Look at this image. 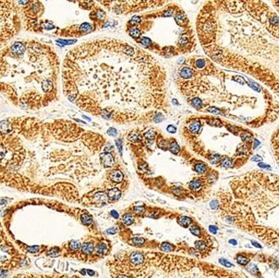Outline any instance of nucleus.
I'll return each mask as SVG.
<instances>
[{"label": "nucleus", "mask_w": 279, "mask_h": 278, "mask_svg": "<svg viewBox=\"0 0 279 278\" xmlns=\"http://www.w3.org/2000/svg\"><path fill=\"white\" fill-rule=\"evenodd\" d=\"M99 159H100V162L101 164L105 166V167H111L114 165L115 164V160L114 157L110 152H104L99 154Z\"/></svg>", "instance_id": "nucleus-1"}, {"label": "nucleus", "mask_w": 279, "mask_h": 278, "mask_svg": "<svg viewBox=\"0 0 279 278\" xmlns=\"http://www.w3.org/2000/svg\"><path fill=\"white\" fill-rule=\"evenodd\" d=\"M130 262L135 265V266H140L142 265L145 261L144 256L142 255V253L139 252V251H134L130 256Z\"/></svg>", "instance_id": "nucleus-2"}, {"label": "nucleus", "mask_w": 279, "mask_h": 278, "mask_svg": "<svg viewBox=\"0 0 279 278\" xmlns=\"http://www.w3.org/2000/svg\"><path fill=\"white\" fill-rule=\"evenodd\" d=\"M121 195V192L119 189L117 188H113L110 189L108 191V198L110 201H116L120 198Z\"/></svg>", "instance_id": "nucleus-3"}, {"label": "nucleus", "mask_w": 279, "mask_h": 278, "mask_svg": "<svg viewBox=\"0 0 279 278\" xmlns=\"http://www.w3.org/2000/svg\"><path fill=\"white\" fill-rule=\"evenodd\" d=\"M110 180L115 183H120L121 182V181L123 180V174L119 170H116L110 174Z\"/></svg>", "instance_id": "nucleus-4"}, {"label": "nucleus", "mask_w": 279, "mask_h": 278, "mask_svg": "<svg viewBox=\"0 0 279 278\" xmlns=\"http://www.w3.org/2000/svg\"><path fill=\"white\" fill-rule=\"evenodd\" d=\"M194 75V71L193 69H192L191 68L189 67H184L182 68L181 72H180V76L182 77V79H188L190 78H192Z\"/></svg>", "instance_id": "nucleus-5"}, {"label": "nucleus", "mask_w": 279, "mask_h": 278, "mask_svg": "<svg viewBox=\"0 0 279 278\" xmlns=\"http://www.w3.org/2000/svg\"><path fill=\"white\" fill-rule=\"evenodd\" d=\"M201 127H202L201 122H199L197 120H194L189 125V130H191V132H192L193 134H196L200 131Z\"/></svg>", "instance_id": "nucleus-6"}, {"label": "nucleus", "mask_w": 279, "mask_h": 278, "mask_svg": "<svg viewBox=\"0 0 279 278\" xmlns=\"http://www.w3.org/2000/svg\"><path fill=\"white\" fill-rule=\"evenodd\" d=\"M202 182L200 179H195V180H193L190 183V185H189L191 190H192L194 191H199L202 188Z\"/></svg>", "instance_id": "nucleus-7"}, {"label": "nucleus", "mask_w": 279, "mask_h": 278, "mask_svg": "<svg viewBox=\"0 0 279 278\" xmlns=\"http://www.w3.org/2000/svg\"><path fill=\"white\" fill-rule=\"evenodd\" d=\"M95 250V246L92 243L90 242H85V244H83L82 246V251L85 253V254H91Z\"/></svg>", "instance_id": "nucleus-8"}, {"label": "nucleus", "mask_w": 279, "mask_h": 278, "mask_svg": "<svg viewBox=\"0 0 279 278\" xmlns=\"http://www.w3.org/2000/svg\"><path fill=\"white\" fill-rule=\"evenodd\" d=\"M236 261L239 264V265H241V266H247L249 261H250V259L245 256H242V255H239L236 258Z\"/></svg>", "instance_id": "nucleus-9"}, {"label": "nucleus", "mask_w": 279, "mask_h": 278, "mask_svg": "<svg viewBox=\"0 0 279 278\" xmlns=\"http://www.w3.org/2000/svg\"><path fill=\"white\" fill-rule=\"evenodd\" d=\"M179 224L182 226L184 227H187L191 225L192 223V219L188 216H181L179 218Z\"/></svg>", "instance_id": "nucleus-10"}, {"label": "nucleus", "mask_w": 279, "mask_h": 278, "mask_svg": "<svg viewBox=\"0 0 279 278\" xmlns=\"http://www.w3.org/2000/svg\"><path fill=\"white\" fill-rule=\"evenodd\" d=\"M81 221L84 225H90L93 221V219H92V216H89L88 213H85L81 216Z\"/></svg>", "instance_id": "nucleus-11"}, {"label": "nucleus", "mask_w": 279, "mask_h": 278, "mask_svg": "<svg viewBox=\"0 0 279 278\" xmlns=\"http://www.w3.org/2000/svg\"><path fill=\"white\" fill-rule=\"evenodd\" d=\"M81 248V243L79 240H74L72 241H70L69 244V249L73 251H77L79 250Z\"/></svg>", "instance_id": "nucleus-12"}, {"label": "nucleus", "mask_w": 279, "mask_h": 278, "mask_svg": "<svg viewBox=\"0 0 279 278\" xmlns=\"http://www.w3.org/2000/svg\"><path fill=\"white\" fill-rule=\"evenodd\" d=\"M207 166L203 163H198L195 165V171L198 174H204L206 171Z\"/></svg>", "instance_id": "nucleus-13"}, {"label": "nucleus", "mask_w": 279, "mask_h": 278, "mask_svg": "<svg viewBox=\"0 0 279 278\" xmlns=\"http://www.w3.org/2000/svg\"><path fill=\"white\" fill-rule=\"evenodd\" d=\"M221 165L225 168H230L233 165V160L230 157H224L221 160Z\"/></svg>", "instance_id": "nucleus-14"}, {"label": "nucleus", "mask_w": 279, "mask_h": 278, "mask_svg": "<svg viewBox=\"0 0 279 278\" xmlns=\"http://www.w3.org/2000/svg\"><path fill=\"white\" fill-rule=\"evenodd\" d=\"M123 222H124V224L125 225H126V226H130V225H131L132 223H133V221H134V218H133V216L131 215V214H129V213H127V214H125V215H124L123 216Z\"/></svg>", "instance_id": "nucleus-15"}, {"label": "nucleus", "mask_w": 279, "mask_h": 278, "mask_svg": "<svg viewBox=\"0 0 279 278\" xmlns=\"http://www.w3.org/2000/svg\"><path fill=\"white\" fill-rule=\"evenodd\" d=\"M96 251L99 255H104L107 251V246L106 243H99L96 246Z\"/></svg>", "instance_id": "nucleus-16"}, {"label": "nucleus", "mask_w": 279, "mask_h": 278, "mask_svg": "<svg viewBox=\"0 0 279 278\" xmlns=\"http://www.w3.org/2000/svg\"><path fill=\"white\" fill-rule=\"evenodd\" d=\"M195 246L196 247L197 250L199 251H205L206 249V244L202 240H197L195 242Z\"/></svg>", "instance_id": "nucleus-17"}, {"label": "nucleus", "mask_w": 279, "mask_h": 278, "mask_svg": "<svg viewBox=\"0 0 279 278\" xmlns=\"http://www.w3.org/2000/svg\"><path fill=\"white\" fill-rule=\"evenodd\" d=\"M92 29H93V27L88 23H84L79 27V30L81 32H84V33H89V32L92 31Z\"/></svg>", "instance_id": "nucleus-18"}, {"label": "nucleus", "mask_w": 279, "mask_h": 278, "mask_svg": "<svg viewBox=\"0 0 279 278\" xmlns=\"http://www.w3.org/2000/svg\"><path fill=\"white\" fill-rule=\"evenodd\" d=\"M129 34L134 38H140L141 36V32L140 30L136 28H131V29H129Z\"/></svg>", "instance_id": "nucleus-19"}, {"label": "nucleus", "mask_w": 279, "mask_h": 278, "mask_svg": "<svg viewBox=\"0 0 279 278\" xmlns=\"http://www.w3.org/2000/svg\"><path fill=\"white\" fill-rule=\"evenodd\" d=\"M209 160H210V162L212 164V165H216L218 164L220 161H221V156L217 154H213L212 155H211L209 157Z\"/></svg>", "instance_id": "nucleus-20"}, {"label": "nucleus", "mask_w": 279, "mask_h": 278, "mask_svg": "<svg viewBox=\"0 0 279 278\" xmlns=\"http://www.w3.org/2000/svg\"><path fill=\"white\" fill-rule=\"evenodd\" d=\"M170 151L171 153L173 154H177L179 151H180V146L178 145V144L175 142V141H173L170 144V148H169Z\"/></svg>", "instance_id": "nucleus-21"}, {"label": "nucleus", "mask_w": 279, "mask_h": 278, "mask_svg": "<svg viewBox=\"0 0 279 278\" xmlns=\"http://www.w3.org/2000/svg\"><path fill=\"white\" fill-rule=\"evenodd\" d=\"M145 240L143 237H139V236H135L134 238H132V242H133V245H135L136 246H142L143 244L145 243Z\"/></svg>", "instance_id": "nucleus-22"}, {"label": "nucleus", "mask_w": 279, "mask_h": 278, "mask_svg": "<svg viewBox=\"0 0 279 278\" xmlns=\"http://www.w3.org/2000/svg\"><path fill=\"white\" fill-rule=\"evenodd\" d=\"M206 61L204 58H198L196 62H195V67L202 69L203 68L206 66Z\"/></svg>", "instance_id": "nucleus-23"}, {"label": "nucleus", "mask_w": 279, "mask_h": 278, "mask_svg": "<svg viewBox=\"0 0 279 278\" xmlns=\"http://www.w3.org/2000/svg\"><path fill=\"white\" fill-rule=\"evenodd\" d=\"M161 249L164 251H172L174 250V246L168 242H164L161 246Z\"/></svg>", "instance_id": "nucleus-24"}, {"label": "nucleus", "mask_w": 279, "mask_h": 278, "mask_svg": "<svg viewBox=\"0 0 279 278\" xmlns=\"http://www.w3.org/2000/svg\"><path fill=\"white\" fill-rule=\"evenodd\" d=\"M192 105L193 107H195L196 109H199V108H201V107L202 106V99H201L200 98H198V97L194 98L192 100Z\"/></svg>", "instance_id": "nucleus-25"}, {"label": "nucleus", "mask_w": 279, "mask_h": 278, "mask_svg": "<svg viewBox=\"0 0 279 278\" xmlns=\"http://www.w3.org/2000/svg\"><path fill=\"white\" fill-rule=\"evenodd\" d=\"M247 271H248L249 272H251V273L253 274V275H257V274L259 272L258 268H257V266L254 265V264H249V265H247Z\"/></svg>", "instance_id": "nucleus-26"}, {"label": "nucleus", "mask_w": 279, "mask_h": 278, "mask_svg": "<svg viewBox=\"0 0 279 278\" xmlns=\"http://www.w3.org/2000/svg\"><path fill=\"white\" fill-rule=\"evenodd\" d=\"M140 44H141L142 46H144V47H146V48H147V47H149V46L151 44V40L150 38L143 37V38H141V40H140Z\"/></svg>", "instance_id": "nucleus-27"}, {"label": "nucleus", "mask_w": 279, "mask_h": 278, "mask_svg": "<svg viewBox=\"0 0 279 278\" xmlns=\"http://www.w3.org/2000/svg\"><path fill=\"white\" fill-rule=\"evenodd\" d=\"M175 19L178 23V24H183V23H185L186 20V15H184L182 13V14L179 13L176 17H175Z\"/></svg>", "instance_id": "nucleus-28"}, {"label": "nucleus", "mask_w": 279, "mask_h": 278, "mask_svg": "<svg viewBox=\"0 0 279 278\" xmlns=\"http://www.w3.org/2000/svg\"><path fill=\"white\" fill-rule=\"evenodd\" d=\"M155 133L154 130H148V131L145 134V139H147L148 140H152L155 138Z\"/></svg>", "instance_id": "nucleus-29"}, {"label": "nucleus", "mask_w": 279, "mask_h": 278, "mask_svg": "<svg viewBox=\"0 0 279 278\" xmlns=\"http://www.w3.org/2000/svg\"><path fill=\"white\" fill-rule=\"evenodd\" d=\"M191 232L192 233L194 236H201V230L197 226H193L191 227Z\"/></svg>", "instance_id": "nucleus-30"}, {"label": "nucleus", "mask_w": 279, "mask_h": 278, "mask_svg": "<svg viewBox=\"0 0 279 278\" xmlns=\"http://www.w3.org/2000/svg\"><path fill=\"white\" fill-rule=\"evenodd\" d=\"M129 23H130L131 25H133V26L138 25V24L141 23V17H140V16H134L132 19L130 20Z\"/></svg>", "instance_id": "nucleus-31"}, {"label": "nucleus", "mask_w": 279, "mask_h": 278, "mask_svg": "<svg viewBox=\"0 0 279 278\" xmlns=\"http://www.w3.org/2000/svg\"><path fill=\"white\" fill-rule=\"evenodd\" d=\"M189 42V39H188V37L186 35H182L180 39H179V44L181 46H184V45H186Z\"/></svg>", "instance_id": "nucleus-32"}, {"label": "nucleus", "mask_w": 279, "mask_h": 278, "mask_svg": "<svg viewBox=\"0 0 279 278\" xmlns=\"http://www.w3.org/2000/svg\"><path fill=\"white\" fill-rule=\"evenodd\" d=\"M216 179H217V175H214L213 173H211L208 175V177H207V181H208V183H210V184H212V183H214L216 181Z\"/></svg>", "instance_id": "nucleus-33"}, {"label": "nucleus", "mask_w": 279, "mask_h": 278, "mask_svg": "<svg viewBox=\"0 0 279 278\" xmlns=\"http://www.w3.org/2000/svg\"><path fill=\"white\" fill-rule=\"evenodd\" d=\"M158 147L161 148V150H166L167 149V142L165 140H161L158 141Z\"/></svg>", "instance_id": "nucleus-34"}, {"label": "nucleus", "mask_w": 279, "mask_h": 278, "mask_svg": "<svg viewBox=\"0 0 279 278\" xmlns=\"http://www.w3.org/2000/svg\"><path fill=\"white\" fill-rule=\"evenodd\" d=\"M128 139L130 141H132V142H137V141H139V136L135 134V133H134V132H132L131 134L129 135Z\"/></svg>", "instance_id": "nucleus-35"}, {"label": "nucleus", "mask_w": 279, "mask_h": 278, "mask_svg": "<svg viewBox=\"0 0 279 278\" xmlns=\"http://www.w3.org/2000/svg\"><path fill=\"white\" fill-rule=\"evenodd\" d=\"M207 111L211 112V113H213V114H216V115H221V111L219 109H216L215 107H211V108H208L207 109Z\"/></svg>", "instance_id": "nucleus-36"}, {"label": "nucleus", "mask_w": 279, "mask_h": 278, "mask_svg": "<svg viewBox=\"0 0 279 278\" xmlns=\"http://www.w3.org/2000/svg\"><path fill=\"white\" fill-rule=\"evenodd\" d=\"M105 12L102 10H98L97 12H95V17L98 19H102L105 18Z\"/></svg>", "instance_id": "nucleus-37"}, {"label": "nucleus", "mask_w": 279, "mask_h": 278, "mask_svg": "<svg viewBox=\"0 0 279 278\" xmlns=\"http://www.w3.org/2000/svg\"><path fill=\"white\" fill-rule=\"evenodd\" d=\"M219 262L221 263V265H223V266H225L227 267H232V264H231V262H229L228 261H227V260L225 259H220L219 260Z\"/></svg>", "instance_id": "nucleus-38"}, {"label": "nucleus", "mask_w": 279, "mask_h": 278, "mask_svg": "<svg viewBox=\"0 0 279 278\" xmlns=\"http://www.w3.org/2000/svg\"><path fill=\"white\" fill-rule=\"evenodd\" d=\"M48 256H51V257H56V256H58V249H56V248L51 249L48 252Z\"/></svg>", "instance_id": "nucleus-39"}, {"label": "nucleus", "mask_w": 279, "mask_h": 278, "mask_svg": "<svg viewBox=\"0 0 279 278\" xmlns=\"http://www.w3.org/2000/svg\"><path fill=\"white\" fill-rule=\"evenodd\" d=\"M107 134L110 136H116L117 135V130L114 128H110L107 130Z\"/></svg>", "instance_id": "nucleus-40"}, {"label": "nucleus", "mask_w": 279, "mask_h": 278, "mask_svg": "<svg viewBox=\"0 0 279 278\" xmlns=\"http://www.w3.org/2000/svg\"><path fill=\"white\" fill-rule=\"evenodd\" d=\"M27 250L29 252H37L39 250V246H28Z\"/></svg>", "instance_id": "nucleus-41"}, {"label": "nucleus", "mask_w": 279, "mask_h": 278, "mask_svg": "<svg viewBox=\"0 0 279 278\" xmlns=\"http://www.w3.org/2000/svg\"><path fill=\"white\" fill-rule=\"evenodd\" d=\"M210 206H211V208L213 209V210H216L219 207V204H218L217 201H212L211 202V204H210Z\"/></svg>", "instance_id": "nucleus-42"}, {"label": "nucleus", "mask_w": 279, "mask_h": 278, "mask_svg": "<svg viewBox=\"0 0 279 278\" xmlns=\"http://www.w3.org/2000/svg\"><path fill=\"white\" fill-rule=\"evenodd\" d=\"M162 120H163V117H162V115H160V114H158L154 117V121L155 123H159V122H161Z\"/></svg>", "instance_id": "nucleus-43"}, {"label": "nucleus", "mask_w": 279, "mask_h": 278, "mask_svg": "<svg viewBox=\"0 0 279 278\" xmlns=\"http://www.w3.org/2000/svg\"><path fill=\"white\" fill-rule=\"evenodd\" d=\"M167 131L168 132H170V133H175V131H176V129H175V126H173V125H169L168 127H167Z\"/></svg>", "instance_id": "nucleus-44"}, {"label": "nucleus", "mask_w": 279, "mask_h": 278, "mask_svg": "<svg viewBox=\"0 0 279 278\" xmlns=\"http://www.w3.org/2000/svg\"><path fill=\"white\" fill-rule=\"evenodd\" d=\"M134 211H135V213H137V214H141V213H143V212L145 211V209L144 207H140V206H138V207H135V209H134Z\"/></svg>", "instance_id": "nucleus-45"}, {"label": "nucleus", "mask_w": 279, "mask_h": 278, "mask_svg": "<svg viewBox=\"0 0 279 278\" xmlns=\"http://www.w3.org/2000/svg\"><path fill=\"white\" fill-rule=\"evenodd\" d=\"M258 166L260 168H263V169H268V170H271V167H270L268 165H264V163H258Z\"/></svg>", "instance_id": "nucleus-46"}, {"label": "nucleus", "mask_w": 279, "mask_h": 278, "mask_svg": "<svg viewBox=\"0 0 279 278\" xmlns=\"http://www.w3.org/2000/svg\"><path fill=\"white\" fill-rule=\"evenodd\" d=\"M209 230L211 232H212L213 234H216V230H217V227L215 226H209Z\"/></svg>", "instance_id": "nucleus-47"}, {"label": "nucleus", "mask_w": 279, "mask_h": 278, "mask_svg": "<svg viewBox=\"0 0 279 278\" xmlns=\"http://www.w3.org/2000/svg\"><path fill=\"white\" fill-rule=\"evenodd\" d=\"M251 160H253V161H259L260 163V161L262 160V158H261V156H259V155H255V156H253L251 158Z\"/></svg>", "instance_id": "nucleus-48"}, {"label": "nucleus", "mask_w": 279, "mask_h": 278, "mask_svg": "<svg viewBox=\"0 0 279 278\" xmlns=\"http://www.w3.org/2000/svg\"><path fill=\"white\" fill-rule=\"evenodd\" d=\"M108 234H110V235H113V234H115L116 232V228H110V229H108L107 230V231H106Z\"/></svg>", "instance_id": "nucleus-49"}, {"label": "nucleus", "mask_w": 279, "mask_h": 278, "mask_svg": "<svg viewBox=\"0 0 279 278\" xmlns=\"http://www.w3.org/2000/svg\"><path fill=\"white\" fill-rule=\"evenodd\" d=\"M116 144H117V146H118V148H119V150L121 151V150H122V144H121V140H117L116 141Z\"/></svg>", "instance_id": "nucleus-50"}, {"label": "nucleus", "mask_w": 279, "mask_h": 278, "mask_svg": "<svg viewBox=\"0 0 279 278\" xmlns=\"http://www.w3.org/2000/svg\"><path fill=\"white\" fill-rule=\"evenodd\" d=\"M7 276V271H5L4 270H1L0 271V278H4Z\"/></svg>", "instance_id": "nucleus-51"}, {"label": "nucleus", "mask_w": 279, "mask_h": 278, "mask_svg": "<svg viewBox=\"0 0 279 278\" xmlns=\"http://www.w3.org/2000/svg\"><path fill=\"white\" fill-rule=\"evenodd\" d=\"M251 244H252V246H256L257 248H262V246L260 245L259 243H257V241H255V240H251Z\"/></svg>", "instance_id": "nucleus-52"}, {"label": "nucleus", "mask_w": 279, "mask_h": 278, "mask_svg": "<svg viewBox=\"0 0 279 278\" xmlns=\"http://www.w3.org/2000/svg\"><path fill=\"white\" fill-rule=\"evenodd\" d=\"M111 215H112V216L114 217V218H116V219H117L118 217H119V214L117 213V211H112L111 212Z\"/></svg>", "instance_id": "nucleus-53"}, {"label": "nucleus", "mask_w": 279, "mask_h": 278, "mask_svg": "<svg viewBox=\"0 0 279 278\" xmlns=\"http://www.w3.org/2000/svg\"><path fill=\"white\" fill-rule=\"evenodd\" d=\"M87 273H88L89 276H94V275H95V271H93L92 270H87Z\"/></svg>", "instance_id": "nucleus-54"}, {"label": "nucleus", "mask_w": 279, "mask_h": 278, "mask_svg": "<svg viewBox=\"0 0 279 278\" xmlns=\"http://www.w3.org/2000/svg\"><path fill=\"white\" fill-rule=\"evenodd\" d=\"M229 242L231 243V245H234V246H236L237 244V241L236 240H229Z\"/></svg>", "instance_id": "nucleus-55"}, {"label": "nucleus", "mask_w": 279, "mask_h": 278, "mask_svg": "<svg viewBox=\"0 0 279 278\" xmlns=\"http://www.w3.org/2000/svg\"><path fill=\"white\" fill-rule=\"evenodd\" d=\"M117 278H129L127 276H124V275H120V276H118Z\"/></svg>", "instance_id": "nucleus-56"}]
</instances>
